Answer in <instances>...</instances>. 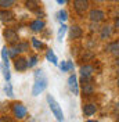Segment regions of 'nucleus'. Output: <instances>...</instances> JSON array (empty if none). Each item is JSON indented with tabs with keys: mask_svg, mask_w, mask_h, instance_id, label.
<instances>
[{
	"mask_svg": "<svg viewBox=\"0 0 119 122\" xmlns=\"http://www.w3.org/2000/svg\"><path fill=\"white\" fill-rule=\"evenodd\" d=\"M46 87H47V78H46L45 72L42 69H37L35 72V85H33V89H32V94L39 96Z\"/></svg>",
	"mask_w": 119,
	"mask_h": 122,
	"instance_id": "f257e3e1",
	"label": "nucleus"
},
{
	"mask_svg": "<svg viewBox=\"0 0 119 122\" xmlns=\"http://www.w3.org/2000/svg\"><path fill=\"white\" fill-rule=\"evenodd\" d=\"M47 103H49V107H50V110H51V112L54 114V117L57 118V121L62 122L64 121V115H62V110H61V107L60 104L54 100L51 94H49L47 96Z\"/></svg>",
	"mask_w": 119,
	"mask_h": 122,
	"instance_id": "f03ea898",
	"label": "nucleus"
},
{
	"mask_svg": "<svg viewBox=\"0 0 119 122\" xmlns=\"http://www.w3.org/2000/svg\"><path fill=\"white\" fill-rule=\"evenodd\" d=\"M13 111H14L15 118H18V119H22L26 115V108L22 104H20V103H15L14 106H13Z\"/></svg>",
	"mask_w": 119,
	"mask_h": 122,
	"instance_id": "7ed1b4c3",
	"label": "nucleus"
},
{
	"mask_svg": "<svg viewBox=\"0 0 119 122\" xmlns=\"http://www.w3.org/2000/svg\"><path fill=\"white\" fill-rule=\"evenodd\" d=\"M74 6H75V10H76L79 14H83V13L89 8V1H87V0H75Z\"/></svg>",
	"mask_w": 119,
	"mask_h": 122,
	"instance_id": "20e7f679",
	"label": "nucleus"
},
{
	"mask_svg": "<svg viewBox=\"0 0 119 122\" xmlns=\"http://www.w3.org/2000/svg\"><path fill=\"white\" fill-rule=\"evenodd\" d=\"M68 86H69L71 92L74 93L75 96H78V94H79V87H78V79H76V76H75V75H71L69 78H68Z\"/></svg>",
	"mask_w": 119,
	"mask_h": 122,
	"instance_id": "39448f33",
	"label": "nucleus"
},
{
	"mask_svg": "<svg viewBox=\"0 0 119 122\" xmlns=\"http://www.w3.org/2000/svg\"><path fill=\"white\" fill-rule=\"evenodd\" d=\"M89 17H90V20H91L93 22H98V21H103V20H104L105 14L101 11V10H91Z\"/></svg>",
	"mask_w": 119,
	"mask_h": 122,
	"instance_id": "423d86ee",
	"label": "nucleus"
},
{
	"mask_svg": "<svg viewBox=\"0 0 119 122\" xmlns=\"http://www.w3.org/2000/svg\"><path fill=\"white\" fill-rule=\"evenodd\" d=\"M14 67H15L17 71H25L29 65H28V61L25 60L24 57H18V58L14 61Z\"/></svg>",
	"mask_w": 119,
	"mask_h": 122,
	"instance_id": "0eeeda50",
	"label": "nucleus"
},
{
	"mask_svg": "<svg viewBox=\"0 0 119 122\" xmlns=\"http://www.w3.org/2000/svg\"><path fill=\"white\" fill-rule=\"evenodd\" d=\"M96 111H97L96 104H86V106H83V114L86 117H91Z\"/></svg>",
	"mask_w": 119,
	"mask_h": 122,
	"instance_id": "6e6552de",
	"label": "nucleus"
},
{
	"mask_svg": "<svg viewBox=\"0 0 119 122\" xmlns=\"http://www.w3.org/2000/svg\"><path fill=\"white\" fill-rule=\"evenodd\" d=\"M3 35H4V38L7 39L8 42H15V40H18V35H17L13 29H6Z\"/></svg>",
	"mask_w": 119,
	"mask_h": 122,
	"instance_id": "1a4fd4ad",
	"label": "nucleus"
},
{
	"mask_svg": "<svg viewBox=\"0 0 119 122\" xmlns=\"http://www.w3.org/2000/svg\"><path fill=\"white\" fill-rule=\"evenodd\" d=\"M69 35H71V38L72 39H78L82 36V29L78 26V25H74L72 28H71V30H69Z\"/></svg>",
	"mask_w": 119,
	"mask_h": 122,
	"instance_id": "9d476101",
	"label": "nucleus"
},
{
	"mask_svg": "<svg viewBox=\"0 0 119 122\" xmlns=\"http://www.w3.org/2000/svg\"><path fill=\"white\" fill-rule=\"evenodd\" d=\"M93 67L91 65H84V67H82L80 68V75L83 76V78H89L91 74H93Z\"/></svg>",
	"mask_w": 119,
	"mask_h": 122,
	"instance_id": "9b49d317",
	"label": "nucleus"
},
{
	"mask_svg": "<svg viewBox=\"0 0 119 122\" xmlns=\"http://www.w3.org/2000/svg\"><path fill=\"white\" fill-rule=\"evenodd\" d=\"M43 26H45V22H43V21H40V20H36V21H33V22L30 24V29L35 30V32L42 30V29H43Z\"/></svg>",
	"mask_w": 119,
	"mask_h": 122,
	"instance_id": "f8f14e48",
	"label": "nucleus"
},
{
	"mask_svg": "<svg viewBox=\"0 0 119 122\" xmlns=\"http://www.w3.org/2000/svg\"><path fill=\"white\" fill-rule=\"evenodd\" d=\"M46 58L50 61L51 64L54 65H58V58H57V56L53 53V50H47V53H46Z\"/></svg>",
	"mask_w": 119,
	"mask_h": 122,
	"instance_id": "ddd939ff",
	"label": "nucleus"
},
{
	"mask_svg": "<svg viewBox=\"0 0 119 122\" xmlns=\"http://www.w3.org/2000/svg\"><path fill=\"white\" fill-rule=\"evenodd\" d=\"M1 58H3V64L8 67V58H10V51H8L7 47H3V49H1Z\"/></svg>",
	"mask_w": 119,
	"mask_h": 122,
	"instance_id": "4468645a",
	"label": "nucleus"
},
{
	"mask_svg": "<svg viewBox=\"0 0 119 122\" xmlns=\"http://www.w3.org/2000/svg\"><path fill=\"white\" fill-rule=\"evenodd\" d=\"M65 33H67V25H61V28L58 29V35H57V40H58L60 43L62 42V39H64V36H65Z\"/></svg>",
	"mask_w": 119,
	"mask_h": 122,
	"instance_id": "2eb2a0df",
	"label": "nucleus"
},
{
	"mask_svg": "<svg viewBox=\"0 0 119 122\" xmlns=\"http://www.w3.org/2000/svg\"><path fill=\"white\" fill-rule=\"evenodd\" d=\"M11 18H13L11 11H0V20L1 21H10Z\"/></svg>",
	"mask_w": 119,
	"mask_h": 122,
	"instance_id": "dca6fc26",
	"label": "nucleus"
},
{
	"mask_svg": "<svg viewBox=\"0 0 119 122\" xmlns=\"http://www.w3.org/2000/svg\"><path fill=\"white\" fill-rule=\"evenodd\" d=\"M109 50H111V53L115 56V57H119V42H115V43H112L109 46Z\"/></svg>",
	"mask_w": 119,
	"mask_h": 122,
	"instance_id": "f3484780",
	"label": "nucleus"
},
{
	"mask_svg": "<svg viewBox=\"0 0 119 122\" xmlns=\"http://www.w3.org/2000/svg\"><path fill=\"white\" fill-rule=\"evenodd\" d=\"M14 3H15V0H0V7L7 10V8L11 7Z\"/></svg>",
	"mask_w": 119,
	"mask_h": 122,
	"instance_id": "a211bd4d",
	"label": "nucleus"
},
{
	"mask_svg": "<svg viewBox=\"0 0 119 122\" xmlns=\"http://www.w3.org/2000/svg\"><path fill=\"white\" fill-rule=\"evenodd\" d=\"M57 15H58L57 18H58L60 22H64V21H67V18H68V13L65 11V10H61V11H60Z\"/></svg>",
	"mask_w": 119,
	"mask_h": 122,
	"instance_id": "6ab92c4d",
	"label": "nucleus"
},
{
	"mask_svg": "<svg viewBox=\"0 0 119 122\" xmlns=\"http://www.w3.org/2000/svg\"><path fill=\"white\" fill-rule=\"evenodd\" d=\"M83 93L84 94H91L93 93V86L90 83H84L83 85Z\"/></svg>",
	"mask_w": 119,
	"mask_h": 122,
	"instance_id": "aec40b11",
	"label": "nucleus"
},
{
	"mask_svg": "<svg viewBox=\"0 0 119 122\" xmlns=\"http://www.w3.org/2000/svg\"><path fill=\"white\" fill-rule=\"evenodd\" d=\"M1 69H3V74H4V78H6V81H10V78H11V75H10V71H8V67L7 65H1Z\"/></svg>",
	"mask_w": 119,
	"mask_h": 122,
	"instance_id": "412c9836",
	"label": "nucleus"
},
{
	"mask_svg": "<svg viewBox=\"0 0 119 122\" xmlns=\"http://www.w3.org/2000/svg\"><path fill=\"white\" fill-rule=\"evenodd\" d=\"M4 92H6V94L7 96H10V97H13L14 96V93H13V87H11V85L8 83H6V86H4Z\"/></svg>",
	"mask_w": 119,
	"mask_h": 122,
	"instance_id": "4be33fe9",
	"label": "nucleus"
},
{
	"mask_svg": "<svg viewBox=\"0 0 119 122\" xmlns=\"http://www.w3.org/2000/svg\"><path fill=\"white\" fill-rule=\"evenodd\" d=\"M111 35V28L109 26H104V29H103V33H101V38L105 39V38H108Z\"/></svg>",
	"mask_w": 119,
	"mask_h": 122,
	"instance_id": "5701e85b",
	"label": "nucleus"
},
{
	"mask_svg": "<svg viewBox=\"0 0 119 122\" xmlns=\"http://www.w3.org/2000/svg\"><path fill=\"white\" fill-rule=\"evenodd\" d=\"M37 6V1H35V0H28L26 1V7L29 8V10H35Z\"/></svg>",
	"mask_w": 119,
	"mask_h": 122,
	"instance_id": "b1692460",
	"label": "nucleus"
},
{
	"mask_svg": "<svg viewBox=\"0 0 119 122\" xmlns=\"http://www.w3.org/2000/svg\"><path fill=\"white\" fill-rule=\"evenodd\" d=\"M37 64V57L36 56H32L29 58V61H28V65H29V68H32V67H35Z\"/></svg>",
	"mask_w": 119,
	"mask_h": 122,
	"instance_id": "393cba45",
	"label": "nucleus"
},
{
	"mask_svg": "<svg viewBox=\"0 0 119 122\" xmlns=\"http://www.w3.org/2000/svg\"><path fill=\"white\" fill-rule=\"evenodd\" d=\"M32 45H33V47H35V49H42V47H43V43H42V42H39V40H37V39H32Z\"/></svg>",
	"mask_w": 119,
	"mask_h": 122,
	"instance_id": "a878e982",
	"label": "nucleus"
},
{
	"mask_svg": "<svg viewBox=\"0 0 119 122\" xmlns=\"http://www.w3.org/2000/svg\"><path fill=\"white\" fill-rule=\"evenodd\" d=\"M60 69H61L62 72H67V71H69V67H68V62H67V61H62V62L60 64Z\"/></svg>",
	"mask_w": 119,
	"mask_h": 122,
	"instance_id": "bb28decb",
	"label": "nucleus"
},
{
	"mask_svg": "<svg viewBox=\"0 0 119 122\" xmlns=\"http://www.w3.org/2000/svg\"><path fill=\"white\" fill-rule=\"evenodd\" d=\"M17 50L18 51H25V50H28V45L26 43H20L17 46Z\"/></svg>",
	"mask_w": 119,
	"mask_h": 122,
	"instance_id": "cd10ccee",
	"label": "nucleus"
},
{
	"mask_svg": "<svg viewBox=\"0 0 119 122\" xmlns=\"http://www.w3.org/2000/svg\"><path fill=\"white\" fill-rule=\"evenodd\" d=\"M68 67H69V69H74V64L71 61H68Z\"/></svg>",
	"mask_w": 119,
	"mask_h": 122,
	"instance_id": "c85d7f7f",
	"label": "nucleus"
},
{
	"mask_svg": "<svg viewBox=\"0 0 119 122\" xmlns=\"http://www.w3.org/2000/svg\"><path fill=\"white\" fill-rule=\"evenodd\" d=\"M115 26L119 29V18H116V21H115Z\"/></svg>",
	"mask_w": 119,
	"mask_h": 122,
	"instance_id": "c756f323",
	"label": "nucleus"
},
{
	"mask_svg": "<svg viewBox=\"0 0 119 122\" xmlns=\"http://www.w3.org/2000/svg\"><path fill=\"white\" fill-rule=\"evenodd\" d=\"M65 1H67V0H57V3H58V4H64Z\"/></svg>",
	"mask_w": 119,
	"mask_h": 122,
	"instance_id": "7c9ffc66",
	"label": "nucleus"
},
{
	"mask_svg": "<svg viewBox=\"0 0 119 122\" xmlns=\"http://www.w3.org/2000/svg\"><path fill=\"white\" fill-rule=\"evenodd\" d=\"M116 65H118V67H119V57H118V58H116Z\"/></svg>",
	"mask_w": 119,
	"mask_h": 122,
	"instance_id": "2f4dec72",
	"label": "nucleus"
},
{
	"mask_svg": "<svg viewBox=\"0 0 119 122\" xmlns=\"http://www.w3.org/2000/svg\"><path fill=\"white\" fill-rule=\"evenodd\" d=\"M86 122H97V121H86Z\"/></svg>",
	"mask_w": 119,
	"mask_h": 122,
	"instance_id": "473e14b6",
	"label": "nucleus"
},
{
	"mask_svg": "<svg viewBox=\"0 0 119 122\" xmlns=\"http://www.w3.org/2000/svg\"><path fill=\"white\" fill-rule=\"evenodd\" d=\"M118 86H119V78H118Z\"/></svg>",
	"mask_w": 119,
	"mask_h": 122,
	"instance_id": "72a5a7b5",
	"label": "nucleus"
},
{
	"mask_svg": "<svg viewBox=\"0 0 119 122\" xmlns=\"http://www.w3.org/2000/svg\"><path fill=\"white\" fill-rule=\"evenodd\" d=\"M114 1H119V0H114Z\"/></svg>",
	"mask_w": 119,
	"mask_h": 122,
	"instance_id": "f704fd0d",
	"label": "nucleus"
},
{
	"mask_svg": "<svg viewBox=\"0 0 119 122\" xmlns=\"http://www.w3.org/2000/svg\"><path fill=\"white\" fill-rule=\"evenodd\" d=\"M101 1H104V0H101Z\"/></svg>",
	"mask_w": 119,
	"mask_h": 122,
	"instance_id": "c9c22d12",
	"label": "nucleus"
}]
</instances>
